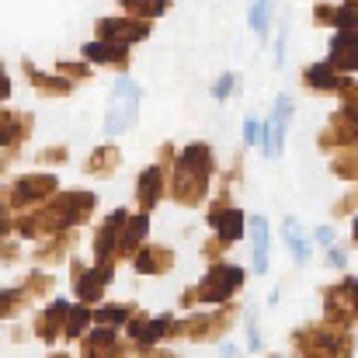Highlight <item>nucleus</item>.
Masks as SVG:
<instances>
[{
  "instance_id": "obj_41",
  "label": "nucleus",
  "mask_w": 358,
  "mask_h": 358,
  "mask_svg": "<svg viewBox=\"0 0 358 358\" xmlns=\"http://www.w3.org/2000/svg\"><path fill=\"white\" fill-rule=\"evenodd\" d=\"M234 87H237V73H223V77L213 84V98H216V101H227V98L234 94Z\"/></svg>"
},
{
  "instance_id": "obj_5",
  "label": "nucleus",
  "mask_w": 358,
  "mask_h": 358,
  "mask_svg": "<svg viewBox=\"0 0 358 358\" xmlns=\"http://www.w3.org/2000/svg\"><path fill=\"white\" fill-rule=\"evenodd\" d=\"M70 271H73V296L91 306L105 299V285L115 278V261H94L91 268V264H80V257H73Z\"/></svg>"
},
{
  "instance_id": "obj_52",
  "label": "nucleus",
  "mask_w": 358,
  "mask_h": 358,
  "mask_svg": "<svg viewBox=\"0 0 358 358\" xmlns=\"http://www.w3.org/2000/svg\"><path fill=\"white\" fill-rule=\"evenodd\" d=\"M348 3H355V7H358V0H348Z\"/></svg>"
},
{
  "instance_id": "obj_38",
  "label": "nucleus",
  "mask_w": 358,
  "mask_h": 358,
  "mask_svg": "<svg viewBox=\"0 0 358 358\" xmlns=\"http://www.w3.org/2000/svg\"><path fill=\"white\" fill-rule=\"evenodd\" d=\"M10 185L7 188H0V240L7 237L10 230H14V220H10Z\"/></svg>"
},
{
  "instance_id": "obj_40",
  "label": "nucleus",
  "mask_w": 358,
  "mask_h": 358,
  "mask_svg": "<svg viewBox=\"0 0 358 358\" xmlns=\"http://www.w3.org/2000/svg\"><path fill=\"white\" fill-rule=\"evenodd\" d=\"M227 250H230V240L220 237V234H213V237L202 243V257H209V261H220Z\"/></svg>"
},
{
  "instance_id": "obj_13",
  "label": "nucleus",
  "mask_w": 358,
  "mask_h": 358,
  "mask_svg": "<svg viewBox=\"0 0 358 358\" xmlns=\"http://www.w3.org/2000/svg\"><path fill=\"white\" fill-rule=\"evenodd\" d=\"M80 355H87V358L139 355V345H136V341H132V345H119V338H115V327H108V324H98V331H91V334H84V338H80Z\"/></svg>"
},
{
  "instance_id": "obj_47",
  "label": "nucleus",
  "mask_w": 358,
  "mask_h": 358,
  "mask_svg": "<svg viewBox=\"0 0 358 358\" xmlns=\"http://www.w3.org/2000/svg\"><path fill=\"white\" fill-rule=\"evenodd\" d=\"M10 98V77L3 73V66H0V101H7Z\"/></svg>"
},
{
  "instance_id": "obj_1",
  "label": "nucleus",
  "mask_w": 358,
  "mask_h": 358,
  "mask_svg": "<svg viewBox=\"0 0 358 358\" xmlns=\"http://www.w3.org/2000/svg\"><path fill=\"white\" fill-rule=\"evenodd\" d=\"M98 209V195L94 192H63L52 202H38L28 206L17 220H14V234L24 240H38V237H52L59 230H80Z\"/></svg>"
},
{
  "instance_id": "obj_4",
  "label": "nucleus",
  "mask_w": 358,
  "mask_h": 358,
  "mask_svg": "<svg viewBox=\"0 0 358 358\" xmlns=\"http://www.w3.org/2000/svg\"><path fill=\"white\" fill-rule=\"evenodd\" d=\"M292 348L299 355H317V358H341L355 352V341H352V331L341 327V324H331V320H320V324H306L292 334Z\"/></svg>"
},
{
  "instance_id": "obj_14",
  "label": "nucleus",
  "mask_w": 358,
  "mask_h": 358,
  "mask_svg": "<svg viewBox=\"0 0 358 358\" xmlns=\"http://www.w3.org/2000/svg\"><path fill=\"white\" fill-rule=\"evenodd\" d=\"M66 317H70V303H66V299H52V303H49L42 313H35V320H31L35 338L45 341V345L59 341L63 331H66Z\"/></svg>"
},
{
  "instance_id": "obj_39",
  "label": "nucleus",
  "mask_w": 358,
  "mask_h": 358,
  "mask_svg": "<svg viewBox=\"0 0 358 358\" xmlns=\"http://www.w3.org/2000/svg\"><path fill=\"white\" fill-rule=\"evenodd\" d=\"M334 14H338V3L320 0V3L313 7V24H317V28H334Z\"/></svg>"
},
{
  "instance_id": "obj_37",
  "label": "nucleus",
  "mask_w": 358,
  "mask_h": 358,
  "mask_svg": "<svg viewBox=\"0 0 358 358\" xmlns=\"http://www.w3.org/2000/svg\"><path fill=\"white\" fill-rule=\"evenodd\" d=\"M56 73H63L66 80L80 84V80H91V63H73V59H59V63H56Z\"/></svg>"
},
{
  "instance_id": "obj_49",
  "label": "nucleus",
  "mask_w": 358,
  "mask_h": 358,
  "mask_svg": "<svg viewBox=\"0 0 358 358\" xmlns=\"http://www.w3.org/2000/svg\"><path fill=\"white\" fill-rule=\"evenodd\" d=\"M352 306H355V324H358V278H352Z\"/></svg>"
},
{
  "instance_id": "obj_45",
  "label": "nucleus",
  "mask_w": 358,
  "mask_h": 358,
  "mask_svg": "<svg viewBox=\"0 0 358 358\" xmlns=\"http://www.w3.org/2000/svg\"><path fill=\"white\" fill-rule=\"evenodd\" d=\"M257 139H261V129H257V122L247 119V122H243V143L250 146V143H257Z\"/></svg>"
},
{
  "instance_id": "obj_3",
  "label": "nucleus",
  "mask_w": 358,
  "mask_h": 358,
  "mask_svg": "<svg viewBox=\"0 0 358 358\" xmlns=\"http://www.w3.org/2000/svg\"><path fill=\"white\" fill-rule=\"evenodd\" d=\"M247 271L240 264L230 261H213V268L206 271V278L195 285V289H185L181 292V306H199V303H209V306H220V303H230L240 292Z\"/></svg>"
},
{
  "instance_id": "obj_48",
  "label": "nucleus",
  "mask_w": 358,
  "mask_h": 358,
  "mask_svg": "<svg viewBox=\"0 0 358 358\" xmlns=\"http://www.w3.org/2000/svg\"><path fill=\"white\" fill-rule=\"evenodd\" d=\"M317 240H320L324 247H331V243H334V230H331V227H320V230H317Z\"/></svg>"
},
{
  "instance_id": "obj_12",
  "label": "nucleus",
  "mask_w": 358,
  "mask_h": 358,
  "mask_svg": "<svg viewBox=\"0 0 358 358\" xmlns=\"http://www.w3.org/2000/svg\"><path fill=\"white\" fill-rule=\"evenodd\" d=\"M292 122V98L278 94L275 98V112H271V125L261 129V150L264 157H282V143H285V129Z\"/></svg>"
},
{
  "instance_id": "obj_2",
  "label": "nucleus",
  "mask_w": 358,
  "mask_h": 358,
  "mask_svg": "<svg viewBox=\"0 0 358 358\" xmlns=\"http://www.w3.org/2000/svg\"><path fill=\"white\" fill-rule=\"evenodd\" d=\"M216 174V160L209 143H192L174 157L171 167V199L178 206H199L209 195V181Z\"/></svg>"
},
{
  "instance_id": "obj_19",
  "label": "nucleus",
  "mask_w": 358,
  "mask_h": 358,
  "mask_svg": "<svg viewBox=\"0 0 358 358\" xmlns=\"http://www.w3.org/2000/svg\"><path fill=\"white\" fill-rule=\"evenodd\" d=\"M35 132V115L28 112H0V146L14 157L17 146Z\"/></svg>"
},
{
  "instance_id": "obj_35",
  "label": "nucleus",
  "mask_w": 358,
  "mask_h": 358,
  "mask_svg": "<svg viewBox=\"0 0 358 358\" xmlns=\"http://www.w3.org/2000/svg\"><path fill=\"white\" fill-rule=\"evenodd\" d=\"M331 171L345 181H358V150H348V153H338L331 160Z\"/></svg>"
},
{
  "instance_id": "obj_16",
  "label": "nucleus",
  "mask_w": 358,
  "mask_h": 358,
  "mask_svg": "<svg viewBox=\"0 0 358 358\" xmlns=\"http://www.w3.org/2000/svg\"><path fill=\"white\" fill-rule=\"evenodd\" d=\"M167 181H171V167H164V164L146 167V171L136 178V202H139V209H146V213H150V209L164 199Z\"/></svg>"
},
{
  "instance_id": "obj_32",
  "label": "nucleus",
  "mask_w": 358,
  "mask_h": 358,
  "mask_svg": "<svg viewBox=\"0 0 358 358\" xmlns=\"http://www.w3.org/2000/svg\"><path fill=\"white\" fill-rule=\"evenodd\" d=\"M28 303H31V299H28V292H24L21 285L0 289V320H10V317H17V313H21Z\"/></svg>"
},
{
  "instance_id": "obj_23",
  "label": "nucleus",
  "mask_w": 358,
  "mask_h": 358,
  "mask_svg": "<svg viewBox=\"0 0 358 358\" xmlns=\"http://www.w3.org/2000/svg\"><path fill=\"white\" fill-rule=\"evenodd\" d=\"M77 230H59V234H52V237L45 240L42 247H35V254H31V261L38 264V268H49V264H59V261H66L70 254H73V247H77Z\"/></svg>"
},
{
  "instance_id": "obj_8",
  "label": "nucleus",
  "mask_w": 358,
  "mask_h": 358,
  "mask_svg": "<svg viewBox=\"0 0 358 358\" xmlns=\"http://www.w3.org/2000/svg\"><path fill=\"white\" fill-rule=\"evenodd\" d=\"M320 150L324 153H348L358 150V108H341L338 115H331V122L320 132Z\"/></svg>"
},
{
  "instance_id": "obj_51",
  "label": "nucleus",
  "mask_w": 358,
  "mask_h": 358,
  "mask_svg": "<svg viewBox=\"0 0 358 358\" xmlns=\"http://www.w3.org/2000/svg\"><path fill=\"white\" fill-rule=\"evenodd\" d=\"M7 160H10V153H7V157H0V174L7 171Z\"/></svg>"
},
{
  "instance_id": "obj_25",
  "label": "nucleus",
  "mask_w": 358,
  "mask_h": 358,
  "mask_svg": "<svg viewBox=\"0 0 358 358\" xmlns=\"http://www.w3.org/2000/svg\"><path fill=\"white\" fill-rule=\"evenodd\" d=\"M21 70H24V77L31 80V87H35L42 98H66V94H73V80H66L63 73H42L31 59H24Z\"/></svg>"
},
{
  "instance_id": "obj_31",
  "label": "nucleus",
  "mask_w": 358,
  "mask_h": 358,
  "mask_svg": "<svg viewBox=\"0 0 358 358\" xmlns=\"http://www.w3.org/2000/svg\"><path fill=\"white\" fill-rule=\"evenodd\" d=\"M91 324H94V310H87V303L70 306V317H66V331H63V338H66V341H80V338L87 334Z\"/></svg>"
},
{
  "instance_id": "obj_9",
  "label": "nucleus",
  "mask_w": 358,
  "mask_h": 358,
  "mask_svg": "<svg viewBox=\"0 0 358 358\" xmlns=\"http://www.w3.org/2000/svg\"><path fill=\"white\" fill-rule=\"evenodd\" d=\"M125 331H129V338L139 341V345H157V341L178 338V334H181V324H178L171 313H164V317H143V310H139V313L125 324Z\"/></svg>"
},
{
  "instance_id": "obj_27",
  "label": "nucleus",
  "mask_w": 358,
  "mask_h": 358,
  "mask_svg": "<svg viewBox=\"0 0 358 358\" xmlns=\"http://www.w3.org/2000/svg\"><path fill=\"white\" fill-rule=\"evenodd\" d=\"M119 167H122V150L112 146V143L98 146V150L87 157V174H94V178H112Z\"/></svg>"
},
{
  "instance_id": "obj_29",
  "label": "nucleus",
  "mask_w": 358,
  "mask_h": 358,
  "mask_svg": "<svg viewBox=\"0 0 358 358\" xmlns=\"http://www.w3.org/2000/svg\"><path fill=\"white\" fill-rule=\"evenodd\" d=\"M139 313V306L136 303H105L101 310H94V324H108V327H125L132 317Z\"/></svg>"
},
{
  "instance_id": "obj_18",
  "label": "nucleus",
  "mask_w": 358,
  "mask_h": 358,
  "mask_svg": "<svg viewBox=\"0 0 358 358\" xmlns=\"http://www.w3.org/2000/svg\"><path fill=\"white\" fill-rule=\"evenodd\" d=\"M303 84H306L313 94H341L352 80H348V73L334 70L331 63H313V66L303 70Z\"/></svg>"
},
{
  "instance_id": "obj_15",
  "label": "nucleus",
  "mask_w": 358,
  "mask_h": 358,
  "mask_svg": "<svg viewBox=\"0 0 358 358\" xmlns=\"http://www.w3.org/2000/svg\"><path fill=\"white\" fill-rule=\"evenodd\" d=\"M324 320L341 324V327H348V324L355 320V306H352V278H345V282L324 289Z\"/></svg>"
},
{
  "instance_id": "obj_17",
  "label": "nucleus",
  "mask_w": 358,
  "mask_h": 358,
  "mask_svg": "<svg viewBox=\"0 0 358 358\" xmlns=\"http://www.w3.org/2000/svg\"><path fill=\"white\" fill-rule=\"evenodd\" d=\"M129 213L115 209L98 230H94V261H115L119 257V240H122V227H125Z\"/></svg>"
},
{
  "instance_id": "obj_34",
  "label": "nucleus",
  "mask_w": 358,
  "mask_h": 358,
  "mask_svg": "<svg viewBox=\"0 0 358 358\" xmlns=\"http://www.w3.org/2000/svg\"><path fill=\"white\" fill-rule=\"evenodd\" d=\"M21 289L28 292V299H45V296L52 292V275H49V271H42V268H35V271H28V275H24Z\"/></svg>"
},
{
  "instance_id": "obj_43",
  "label": "nucleus",
  "mask_w": 358,
  "mask_h": 358,
  "mask_svg": "<svg viewBox=\"0 0 358 358\" xmlns=\"http://www.w3.org/2000/svg\"><path fill=\"white\" fill-rule=\"evenodd\" d=\"M70 160V150L66 146H52V150H42L38 153V164H66Z\"/></svg>"
},
{
  "instance_id": "obj_46",
  "label": "nucleus",
  "mask_w": 358,
  "mask_h": 358,
  "mask_svg": "<svg viewBox=\"0 0 358 358\" xmlns=\"http://www.w3.org/2000/svg\"><path fill=\"white\" fill-rule=\"evenodd\" d=\"M327 261H331V264H334V268H345V264H348V257H345V254H341V250H334V243H331V247H327Z\"/></svg>"
},
{
  "instance_id": "obj_36",
  "label": "nucleus",
  "mask_w": 358,
  "mask_h": 358,
  "mask_svg": "<svg viewBox=\"0 0 358 358\" xmlns=\"http://www.w3.org/2000/svg\"><path fill=\"white\" fill-rule=\"evenodd\" d=\"M250 28L257 35H268V28H271V0H254L250 3Z\"/></svg>"
},
{
  "instance_id": "obj_10",
  "label": "nucleus",
  "mask_w": 358,
  "mask_h": 358,
  "mask_svg": "<svg viewBox=\"0 0 358 358\" xmlns=\"http://www.w3.org/2000/svg\"><path fill=\"white\" fill-rule=\"evenodd\" d=\"M59 188L56 174H24L10 185V206L14 209H28V206H38L45 199H52Z\"/></svg>"
},
{
  "instance_id": "obj_50",
  "label": "nucleus",
  "mask_w": 358,
  "mask_h": 358,
  "mask_svg": "<svg viewBox=\"0 0 358 358\" xmlns=\"http://www.w3.org/2000/svg\"><path fill=\"white\" fill-rule=\"evenodd\" d=\"M352 243L358 247V216H355V223H352Z\"/></svg>"
},
{
  "instance_id": "obj_42",
  "label": "nucleus",
  "mask_w": 358,
  "mask_h": 358,
  "mask_svg": "<svg viewBox=\"0 0 358 358\" xmlns=\"http://www.w3.org/2000/svg\"><path fill=\"white\" fill-rule=\"evenodd\" d=\"M355 209H358V188H355V192H348V195H345V199L331 209V216H334V220H341V216H352Z\"/></svg>"
},
{
  "instance_id": "obj_21",
  "label": "nucleus",
  "mask_w": 358,
  "mask_h": 358,
  "mask_svg": "<svg viewBox=\"0 0 358 358\" xmlns=\"http://www.w3.org/2000/svg\"><path fill=\"white\" fill-rule=\"evenodd\" d=\"M132 268L136 275H167L174 268V250L164 243H143L132 254Z\"/></svg>"
},
{
  "instance_id": "obj_33",
  "label": "nucleus",
  "mask_w": 358,
  "mask_h": 358,
  "mask_svg": "<svg viewBox=\"0 0 358 358\" xmlns=\"http://www.w3.org/2000/svg\"><path fill=\"white\" fill-rule=\"evenodd\" d=\"M282 237H285V243H289V250H292V257L303 264L306 257H310V240L303 237V230H299V223L289 216L285 220V230H282Z\"/></svg>"
},
{
  "instance_id": "obj_7",
  "label": "nucleus",
  "mask_w": 358,
  "mask_h": 358,
  "mask_svg": "<svg viewBox=\"0 0 358 358\" xmlns=\"http://www.w3.org/2000/svg\"><path fill=\"white\" fill-rule=\"evenodd\" d=\"M237 313H240V306L220 303L216 313H192V317L181 324V334H185L188 341H213V338H220V334H227V331L234 327Z\"/></svg>"
},
{
  "instance_id": "obj_26",
  "label": "nucleus",
  "mask_w": 358,
  "mask_h": 358,
  "mask_svg": "<svg viewBox=\"0 0 358 358\" xmlns=\"http://www.w3.org/2000/svg\"><path fill=\"white\" fill-rule=\"evenodd\" d=\"M146 230H150V216H146V209L136 213V216H129L125 227H122L119 257H129V261H132V254H136V250L143 247V240H146Z\"/></svg>"
},
{
  "instance_id": "obj_11",
  "label": "nucleus",
  "mask_w": 358,
  "mask_h": 358,
  "mask_svg": "<svg viewBox=\"0 0 358 358\" xmlns=\"http://www.w3.org/2000/svg\"><path fill=\"white\" fill-rule=\"evenodd\" d=\"M94 35H98V38H115V42L136 45V42H146V38H150V21L132 17V14H122V17H98Z\"/></svg>"
},
{
  "instance_id": "obj_22",
  "label": "nucleus",
  "mask_w": 358,
  "mask_h": 358,
  "mask_svg": "<svg viewBox=\"0 0 358 358\" xmlns=\"http://www.w3.org/2000/svg\"><path fill=\"white\" fill-rule=\"evenodd\" d=\"M84 59H87V63H101V66L125 70V66H129V42L94 38V42H87V45H84Z\"/></svg>"
},
{
  "instance_id": "obj_28",
  "label": "nucleus",
  "mask_w": 358,
  "mask_h": 358,
  "mask_svg": "<svg viewBox=\"0 0 358 358\" xmlns=\"http://www.w3.org/2000/svg\"><path fill=\"white\" fill-rule=\"evenodd\" d=\"M250 243H254V275L268 271V220L264 216H250Z\"/></svg>"
},
{
  "instance_id": "obj_30",
  "label": "nucleus",
  "mask_w": 358,
  "mask_h": 358,
  "mask_svg": "<svg viewBox=\"0 0 358 358\" xmlns=\"http://www.w3.org/2000/svg\"><path fill=\"white\" fill-rule=\"evenodd\" d=\"M119 7L132 17H143V21H153V17H164L171 10V0H119Z\"/></svg>"
},
{
  "instance_id": "obj_44",
  "label": "nucleus",
  "mask_w": 358,
  "mask_h": 358,
  "mask_svg": "<svg viewBox=\"0 0 358 358\" xmlns=\"http://www.w3.org/2000/svg\"><path fill=\"white\" fill-rule=\"evenodd\" d=\"M17 257H21V247H17L14 240H7V237L0 240V261H3V264H14Z\"/></svg>"
},
{
  "instance_id": "obj_20",
  "label": "nucleus",
  "mask_w": 358,
  "mask_h": 358,
  "mask_svg": "<svg viewBox=\"0 0 358 358\" xmlns=\"http://www.w3.org/2000/svg\"><path fill=\"white\" fill-rule=\"evenodd\" d=\"M209 227H213V234H220V237H227L230 243H237L243 237L247 216L240 213L237 206H230V202H213L209 206Z\"/></svg>"
},
{
  "instance_id": "obj_24",
  "label": "nucleus",
  "mask_w": 358,
  "mask_h": 358,
  "mask_svg": "<svg viewBox=\"0 0 358 358\" xmlns=\"http://www.w3.org/2000/svg\"><path fill=\"white\" fill-rule=\"evenodd\" d=\"M327 63L341 73H358V31H334Z\"/></svg>"
},
{
  "instance_id": "obj_6",
  "label": "nucleus",
  "mask_w": 358,
  "mask_h": 358,
  "mask_svg": "<svg viewBox=\"0 0 358 358\" xmlns=\"http://www.w3.org/2000/svg\"><path fill=\"white\" fill-rule=\"evenodd\" d=\"M139 112V84L119 77L115 80V91H112V101H108V115H105V132L108 136H122L125 129H132Z\"/></svg>"
}]
</instances>
